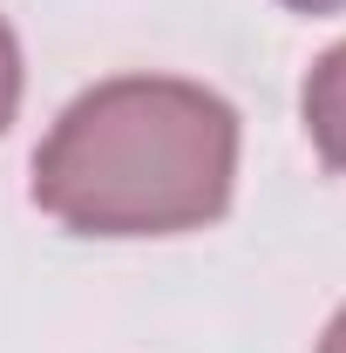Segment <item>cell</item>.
<instances>
[{
    "label": "cell",
    "mask_w": 346,
    "mask_h": 353,
    "mask_svg": "<svg viewBox=\"0 0 346 353\" xmlns=\"http://www.w3.org/2000/svg\"><path fill=\"white\" fill-rule=\"evenodd\" d=\"M238 109L204 82L116 75L34 150V204L75 238H176L231 211Z\"/></svg>",
    "instance_id": "cell-1"
},
{
    "label": "cell",
    "mask_w": 346,
    "mask_h": 353,
    "mask_svg": "<svg viewBox=\"0 0 346 353\" xmlns=\"http://www.w3.org/2000/svg\"><path fill=\"white\" fill-rule=\"evenodd\" d=\"M299 109H305V136H312L319 163L326 170H346V41L312 61Z\"/></svg>",
    "instance_id": "cell-2"
},
{
    "label": "cell",
    "mask_w": 346,
    "mask_h": 353,
    "mask_svg": "<svg viewBox=\"0 0 346 353\" xmlns=\"http://www.w3.org/2000/svg\"><path fill=\"white\" fill-rule=\"evenodd\" d=\"M14 109H21V41H14V28L0 21V136L14 123Z\"/></svg>",
    "instance_id": "cell-3"
},
{
    "label": "cell",
    "mask_w": 346,
    "mask_h": 353,
    "mask_svg": "<svg viewBox=\"0 0 346 353\" xmlns=\"http://www.w3.org/2000/svg\"><path fill=\"white\" fill-rule=\"evenodd\" d=\"M319 353H346V306L333 312V326H326V340H319Z\"/></svg>",
    "instance_id": "cell-4"
},
{
    "label": "cell",
    "mask_w": 346,
    "mask_h": 353,
    "mask_svg": "<svg viewBox=\"0 0 346 353\" xmlns=\"http://www.w3.org/2000/svg\"><path fill=\"white\" fill-rule=\"evenodd\" d=\"M285 7H292V14H340L346 0H285Z\"/></svg>",
    "instance_id": "cell-5"
}]
</instances>
